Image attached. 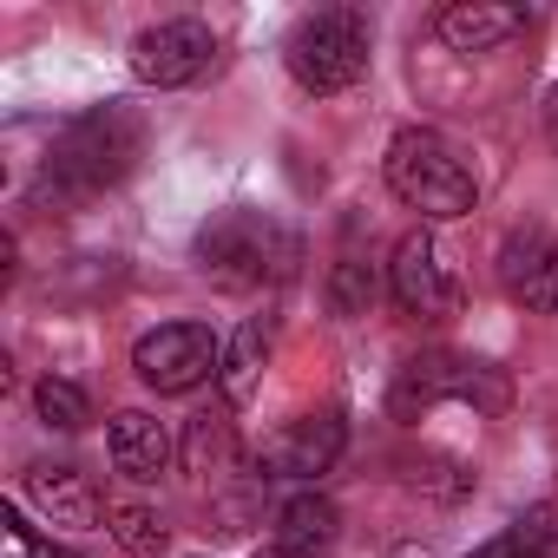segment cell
<instances>
[{
    "label": "cell",
    "instance_id": "obj_5",
    "mask_svg": "<svg viewBox=\"0 0 558 558\" xmlns=\"http://www.w3.org/2000/svg\"><path fill=\"white\" fill-rule=\"evenodd\" d=\"M132 368H138V381L158 388V395H191L197 381H210V375L223 368V342H217L204 323H165V329L138 336Z\"/></svg>",
    "mask_w": 558,
    "mask_h": 558
},
{
    "label": "cell",
    "instance_id": "obj_18",
    "mask_svg": "<svg viewBox=\"0 0 558 558\" xmlns=\"http://www.w3.org/2000/svg\"><path fill=\"white\" fill-rule=\"evenodd\" d=\"M34 408H40V421H47V427H60V434H80V427L93 421L86 395H80L73 381H60V375H47V381L34 388Z\"/></svg>",
    "mask_w": 558,
    "mask_h": 558
},
{
    "label": "cell",
    "instance_id": "obj_19",
    "mask_svg": "<svg viewBox=\"0 0 558 558\" xmlns=\"http://www.w3.org/2000/svg\"><path fill=\"white\" fill-rule=\"evenodd\" d=\"M368 303H375V276L362 263H336V310L342 316H362Z\"/></svg>",
    "mask_w": 558,
    "mask_h": 558
},
{
    "label": "cell",
    "instance_id": "obj_7",
    "mask_svg": "<svg viewBox=\"0 0 558 558\" xmlns=\"http://www.w3.org/2000/svg\"><path fill=\"white\" fill-rule=\"evenodd\" d=\"M388 283H395V303L421 323H447L460 310V283H453V269L440 256V243L427 230H408L395 243V263H388Z\"/></svg>",
    "mask_w": 558,
    "mask_h": 558
},
{
    "label": "cell",
    "instance_id": "obj_6",
    "mask_svg": "<svg viewBox=\"0 0 558 558\" xmlns=\"http://www.w3.org/2000/svg\"><path fill=\"white\" fill-rule=\"evenodd\" d=\"M217 66V34L204 21H158L132 40V73L138 86H158V93H178L191 80H204Z\"/></svg>",
    "mask_w": 558,
    "mask_h": 558
},
{
    "label": "cell",
    "instance_id": "obj_10",
    "mask_svg": "<svg viewBox=\"0 0 558 558\" xmlns=\"http://www.w3.org/2000/svg\"><path fill=\"white\" fill-rule=\"evenodd\" d=\"M486 388V368L480 362H460V355H427V362H408V375L395 381V414H414V408H434L447 395L473 401Z\"/></svg>",
    "mask_w": 558,
    "mask_h": 558
},
{
    "label": "cell",
    "instance_id": "obj_22",
    "mask_svg": "<svg viewBox=\"0 0 558 558\" xmlns=\"http://www.w3.org/2000/svg\"><path fill=\"white\" fill-rule=\"evenodd\" d=\"M40 558H80V551H60V545H40Z\"/></svg>",
    "mask_w": 558,
    "mask_h": 558
},
{
    "label": "cell",
    "instance_id": "obj_14",
    "mask_svg": "<svg viewBox=\"0 0 558 558\" xmlns=\"http://www.w3.org/2000/svg\"><path fill=\"white\" fill-rule=\"evenodd\" d=\"M269 342H276V323H269V316H250V323L223 342V368H217V381H223V401H230V408H243V401L256 395L263 362H269Z\"/></svg>",
    "mask_w": 558,
    "mask_h": 558
},
{
    "label": "cell",
    "instance_id": "obj_23",
    "mask_svg": "<svg viewBox=\"0 0 558 558\" xmlns=\"http://www.w3.org/2000/svg\"><path fill=\"white\" fill-rule=\"evenodd\" d=\"M545 119H551V138H558V93H551V112H545Z\"/></svg>",
    "mask_w": 558,
    "mask_h": 558
},
{
    "label": "cell",
    "instance_id": "obj_3",
    "mask_svg": "<svg viewBox=\"0 0 558 558\" xmlns=\"http://www.w3.org/2000/svg\"><path fill=\"white\" fill-rule=\"evenodd\" d=\"M197 256L223 290H256V283H283L296 269V236L269 223L263 210H223L197 230Z\"/></svg>",
    "mask_w": 558,
    "mask_h": 558
},
{
    "label": "cell",
    "instance_id": "obj_9",
    "mask_svg": "<svg viewBox=\"0 0 558 558\" xmlns=\"http://www.w3.org/2000/svg\"><path fill=\"white\" fill-rule=\"evenodd\" d=\"M342 440H349L342 414H303L263 440V466H269V480H316L342 460Z\"/></svg>",
    "mask_w": 558,
    "mask_h": 558
},
{
    "label": "cell",
    "instance_id": "obj_1",
    "mask_svg": "<svg viewBox=\"0 0 558 558\" xmlns=\"http://www.w3.org/2000/svg\"><path fill=\"white\" fill-rule=\"evenodd\" d=\"M138 151H145V119L132 106H93L86 119H73L53 138L47 184H60L66 197H93V191L119 184Z\"/></svg>",
    "mask_w": 558,
    "mask_h": 558
},
{
    "label": "cell",
    "instance_id": "obj_20",
    "mask_svg": "<svg viewBox=\"0 0 558 558\" xmlns=\"http://www.w3.org/2000/svg\"><path fill=\"white\" fill-rule=\"evenodd\" d=\"M256 558H303V551H290V545H263Z\"/></svg>",
    "mask_w": 558,
    "mask_h": 558
},
{
    "label": "cell",
    "instance_id": "obj_11",
    "mask_svg": "<svg viewBox=\"0 0 558 558\" xmlns=\"http://www.w3.org/2000/svg\"><path fill=\"white\" fill-rule=\"evenodd\" d=\"M27 499L47 512V525H60V532H93L99 525V493H93V480L86 473H73V466H34L27 473Z\"/></svg>",
    "mask_w": 558,
    "mask_h": 558
},
{
    "label": "cell",
    "instance_id": "obj_8",
    "mask_svg": "<svg viewBox=\"0 0 558 558\" xmlns=\"http://www.w3.org/2000/svg\"><path fill=\"white\" fill-rule=\"evenodd\" d=\"M499 290L519 303V310H538V316H558V243L551 230L525 223L499 243Z\"/></svg>",
    "mask_w": 558,
    "mask_h": 558
},
{
    "label": "cell",
    "instance_id": "obj_16",
    "mask_svg": "<svg viewBox=\"0 0 558 558\" xmlns=\"http://www.w3.org/2000/svg\"><path fill=\"white\" fill-rule=\"evenodd\" d=\"M230 460H236L230 421L223 414H197L184 427V466H191V480H217V473H230Z\"/></svg>",
    "mask_w": 558,
    "mask_h": 558
},
{
    "label": "cell",
    "instance_id": "obj_2",
    "mask_svg": "<svg viewBox=\"0 0 558 558\" xmlns=\"http://www.w3.org/2000/svg\"><path fill=\"white\" fill-rule=\"evenodd\" d=\"M381 171H388V191H395L408 210H421L427 223H453V217H466V210L480 204V184H473L466 158H460L440 132H427V125L395 132Z\"/></svg>",
    "mask_w": 558,
    "mask_h": 558
},
{
    "label": "cell",
    "instance_id": "obj_21",
    "mask_svg": "<svg viewBox=\"0 0 558 558\" xmlns=\"http://www.w3.org/2000/svg\"><path fill=\"white\" fill-rule=\"evenodd\" d=\"M532 558H558V538H545V545H538V551H532Z\"/></svg>",
    "mask_w": 558,
    "mask_h": 558
},
{
    "label": "cell",
    "instance_id": "obj_4",
    "mask_svg": "<svg viewBox=\"0 0 558 558\" xmlns=\"http://www.w3.org/2000/svg\"><path fill=\"white\" fill-rule=\"evenodd\" d=\"M283 60H290V80L303 93H349L362 73H368V14L355 8H323V14H303L283 40Z\"/></svg>",
    "mask_w": 558,
    "mask_h": 558
},
{
    "label": "cell",
    "instance_id": "obj_15",
    "mask_svg": "<svg viewBox=\"0 0 558 558\" xmlns=\"http://www.w3.org/2000/svg\"><path fill=\"white\" fill-rule=\"evenodd\" d=\"M276 545H290V551H303V558H316L329 538H336V506L323 499V493H296L283 512H276Z\"/></svg>",
    "mask_w": 558,
    "mask_h": 558
},
{
    "label": "cell",
    "instance_id": "obj_12",
    "mask_svg": "<svg viewBox=\"0 0 558 558\" xmlns=\"http://www.w3.org/2000/svg\"><path fill=\"white\" fill-rule=\"evenodd\" d=\"M106 447H112V466H119L125 480H158L165 460H171V434H165V421H151V414H138V408L112 414Z\"/></svg>",
    "mask_w": 558,
    "mask_h": 558
},
{
    "label": "cell",
    "instance_id": "obj_17",
    "mask_svg": "<svg viewBox=\"0 0 558 558\" xmlns=\"http://www.w3.org/2000/svg\"><path fill=\"white\" fill-rule=\"evenodd\" d=\"M106 532H112L125 551H138V558L165 551V538H171V525H165L151 506H132V499H112V506H106Z\"/></svg>",
    "mask_w": 558,
    "mask_h": 558
},
{
    "label": "cell",
    "instance_id": "obj_13",
    "mask_svg": "<svg viewBox=\"0 0 558 558\" xmlns=\"http://www.w3.org/2000/svg\"><path fill=\"white\" fill-rule=\"evenodd\" d=\"M519 27H525V14L506 8V0H460V8L440 14V40H447L453 53H486V47L512 40Z\"/></svg>",
    "mask_w": 558,
    "mask_h": 558
}]
</instances>
